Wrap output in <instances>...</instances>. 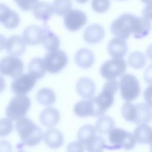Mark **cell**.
Returning a JSON list of instances; mask_svg holds the SVG:
<instances>
[{
  "label": "cell",
  "mask_w": 152,
  "mask_h": 152,
  "mask_svg": "<svg viewBox=\"0 0 152 152\" xmlns=\"http://www.w3.org/2000/svg\"><path fill=\"white\" fill-rule=\"evenodd\" d=\"M15 128L23 144L27 146H35L43 138L42 129L29 118L24 117L18 120L15 124Z\"/></svg>",
  "instance_id": "6da1fadb"
},
{
  "label": "cell",
  "mask_w": 152,
  "mask_h": 152,
  "mask_svg": "<svg viewBox=\"0 0 152 152\" xmlns=\"http://www.w3.org/2000/svg\"><path fill=\"white\" fill-rule=\"evenodd\" d=\"M37 79L29 73L22 74L14 79L11 89L16 95H26L34 87Z\"/></svg>",
  "instance_id": "8fae6325"
},
{
  "label": "cell",
  "mask_w": 152,
  "mask_h": 152,
  "mask_svg": "<svg viewBox=\"0 0 152 152\" xmlns=\"http://www.w3.org/2000/svg\"><path fill=\"white\" fill-rule=\"evenodd\" d=\"M23 11H30L39 2V0H14Z\"/></svg>",
  "instance_id": "8d00e7d4"
},
{
  "label": "cell",
  "mask_w": 152,
  "mask_h": 152,
  "mask_svg": "<svg viewBox=\"0 0 152 152\" xmlns=\"http://www.w3.org/2000/svg\"><path fill=\"white\" fill-rule=\"evenodd\" d=\"M142 15L144 18L152 20V4L147 5L142 10Z\"/></svg>",
  "instance_id": "b9f144b4"
},
{
  "label": "cell",
  "mask_w": 152,
  "mask_h": 152,
  "mask_svg": "<svg viewBox=\"0 0 152 152\" xmlns=\"http://www.w3.org/2000/svg\"><path fill=\"white\" fill-rule=\"evenodd\" d=\"M14 125L11 119L8 118L0 119V137L8 135L12 131Z\"/></svg>",
  "instance_id": "e575fe53"
},
{
  "label": "cell",
  "mask_w": 152,
  "mask_h": 152,
  "mask_svg": "<svg viewBox=\"0 0 152 152\" xmlns=\"http://www.w3.org/2000/svg\"><path fill=\"white\" fill-rule=\"evenodd\" d=\"M137 142L149 144L152 137V128L147 124L139 125L134 131Z\"/></svg>",
  "instance_id": "484cf974"
},
{
  "label": "cell",
  "mask_w": 152,
  "mask_h": 152,
  "mask_svg": "<svg viewBox=\"0 0 152 152\" xmlns=\"http://www.w3.org/2000/svg\"><path fill=\"white\" fill-rule=\"evenodd\" d=\"M11 143L7 140L0 141V152H12Z\"/></svg>",
  "instance_id": "60d3db41"
},
{
  "label": "cell",
  "mask_w": 152,
  "mask_h": 152,
  "mask_svg": "<svg viewBox=\"0 0 152 152\" xmlns=\"http://www.w3.org/2000/svg\"><path fill=\"white\" fill-rule=\"evenodd\" d=\"M17 152H26V151H24V150H19L18 151H17Z\"/></svg>",
  "instance_id": "681fc988"
},
{
  "label": "cell",
  "mask_w": 152,
  "mask_h": 152,
  "mask_svg": "<svg viewBox=\"0 0 152 152\" xmlns=\"http://www.w3.org/2000/svg\"><path fill=\"white\" fill-rule=\"evenodd\" d=\"M104 30L99 24H93L88 26L83 33V38L88 44H96L100 42L104 36Z\"/></svg>",
  "instance_id": "9a60e30c"
},
{
  "label": "cell",
  "mask_w": 152,
  "mask_h": 152,
  "mask_svg": "<svg viewBox=\"0 0 152 152\" xmlns=\"http://www.w3.org/2000/svg\"><path fill=\"white\" fill-rule=\"evenodd\" d=\"M54 12L59 16L64 15L71 10V0H54L52 4Z\"/></svg>",
  "instance_id": "d6a6232c"
},
{
  "label": "cell",
  "mask_w": 152,
  "mask_h": 152,
  "mask_svg": "<svg viewBox=\"0 0 152 152\" xmlns=\"http://www.w3.org/2000/svg\"><path fill=\"white\" fill-rule=\"evenodd\" d=\"M5 86H6L5 81L4 78L1 75H0V93L4 91V90L5 88Z\"/></svg>",
  "instance_id": "ee69618b"
},
{
  "label": "cell",
  "mask_w": 152,
  "mask_h": 152,
  "mask_svg": "<svg viewBox=\"0 0 152 152\" xmlns=\"http://www.w3.org/2000/svg\"><path fill=\"white\" fill-rule=\"evenodd\" d=\"M142 2L145 3L147 5L152 4V0H141Z\"/></svg>",
  "instance_id": "bcb514c9"
},
{
  "label": "cell",
  "mask_w": 152,
  "mask_h": 152,
  "mask_svg": "<svg viewBox=\"0 0 152 152\" xmlns=\"http://www.w3.org/2000/svg\"><path fill=\"white\" fill-rule=\"evenodd\" d=\"M128 50L126 41L120 38L112 39L107 45L108 52L113 58H122L126 55Z\"/></svg>",
  "instance_id": "e0dca14e"
},
{
  "label": "cell",
  "mask_w": 152,
  "mask_h": 152,
  "mask_svg": "<svg viewBox=\"0 0 152 152\" xmlns=\"http://www.w3.org/2000/svg\"><path fill=\"white\" fill-rule=\"evenodd\" d=\"M27 69L28 73L37 80L43 78L47 71L44 59L39 57H36L31 59L28 64Z\"/></svg>",
  "instance_id": "d4e9b609"
},
{
  "label": "cell",
  "mask_w": 152,
  "mask_h": 152,
  "mask_svg": "<svg viewBox=\"0 0 152 152\" xmlns=\"http://www.w3.org/2000/svg\"><path fill=\"white\" fill-rule=\"evenodd\" d=\"M148 144L150 145V147H152V137H151V140H150V142H149V144Z\"/></svg>",
  "instance_id": "c3c4849f"
},
{
  "label": "cell",
  "mask_w": 152,
  "mask_h": 152,
  "mask_svg": "<svg viewBox=\"0 0 152 152\" xmlns=\"http://www.w3.org/2000/svg\"><path fill=\"white\" fill-rule=\"evenodd\" d=\"M95 128L99 134H106L115 128V122L112 118L102 115L97 120Z\"/></svg>",
  "instance_id": "f1b7e54d"
},
{
  "label": "cell",
  "mask_w": 152,
  "mask_h": 152,
  "mask_svg": "<svg viewBox=\"0 0 152 152\" xmlns=\"http://www.w3.org/2000/svg\"><path fill=\"white\" fill-rule=\"evenodd\" d=\"M143 96L146 103L152 107V84L146 88Z\"/></svg>",
  "instance_id": "f35d334b"
},
{
  "label": "cell",
  "mask_w": 152,
  "mask_h": 152,
  "mask_svg": "<svg viewBox=\"0 0 152 152\" xmlns=\"http://www.w3.org/2000/svg\"><path fill=\"white\" fill-rule=\"evenodd\" d=\"M119 1H123V0H119Z\"/></svg>",
  "instance_id": "816d5d0a"
},
{
  "label": "cell",
  "mask_w": 152,
  "mask_h": 152,
  "mask_svg": "<svg viewBox=\"0 0 152 152\" xmlns=\"http://www.w3.org/2000/svg\"><path fill=\"white\" fill-rule=\"evenodd\" d=\"M43 59L46 70L50 74L59 72L68 64L67 55L62 50L49 52Z\"/></svg>",
  "instance_id": "ba28073f"
},
{
  "label": "cell",
  "mask_w": 152,
  "mask_h": 152,
  "mask_svg": "<svg viewBox=\"0 0 152 152\" xmlns=\"http://www.w3.org/2000/svg\"><path fill=\"white\" fill-rule=\"evenodd\" d=\"M34 16L37 19L47 22L54 13L53 6L45 1L39 2L33 9Z\"/></svg>",
  "instance_id": "cb8c5ba5"
},
{
  "label": "cell",
  "mask_w": 152,
  "mask_h": 152,
  "mask_svg": "<svg viewBox=\"0 0 152 152\" xmlns=\"http://www.w3.org/2000/svg\"><path fill=\"white\" fill-rule=\"evenodd\" d=\"M119 88L122 97L126 102L134 100L141 93L138 79L130 74H125L121 77L119 81Z\"/></svg>",
  "instance_id": "8992f818"
},
{
  "label": "cell",
  "mask_w": 152,
  "mask_h": 152,
  "mask_svg": "<svg viewBox=\"0 0 152 152\" xmlns=\"http://www.w3.org/2000/svg\"><path fill=\"white\" fill-rule=\"evenodd\" d=\"M74 113L80 118L95 117L96 109L92 99L81 100L74 106Z\"/></svg>",
  "instance_id": "7402d4cb"
},
{
  "label": "cell",
  "mask_w": 152,
  "mask_h": 152,
  "mask_svg": "<svg viewBox=\"0 0 152 152\" xmlns=\"http://www.w3.org/2000/svg\"><path fill=\"white\" fill-rule=\"evenodd\" d=\"M122 115L124 119L130 122H134L135 118V106L130 102H125L121 109Z\"/></svg>",
  "instance_id": "836d02e7"
},
{
  "label": "cell",
  "mask_w": 152,
  "mask_h": 152,
  "mask_svg": "<svg viewBox=\"0 0 152 152\" xmlns=\"http://www.w3.org/2000/svg\"><path fill=\"white\" fill-rule=\"evenodd\" d=\"M110 145H107L106 149L112 150L124 148L131 150L137 142L134 134L122 128H113L108 136Z\"/></svg>",
  "instance_id": "3957f363"
},
{
  "label": "cell",
  "mask_w": 152,
  "mask_h": 152,
  "mask_svg": "<svg viewBox=\"0 0 152 152\" xmlns=\"http://www.w3.org/2000/svg\"><path fill=\"white\" fill-rule=\"evenodd\" d=\"M151 147V150H150V152H152V147Z\"/></svg>",
  "instance_id": "f907efd6"
},
{
  "label": "cell",
  "mask_w": 152,
  "mask_h": 152,
  "mask_svg": "<svg viewBox=\"0 0 152 152\" xmlns=\"http://www.w3.org/2000/svg\"><path fill=\"white\" fill-rule=\"evenodd\" d=\"M151 24L149 20L144 17H135L133 23L132 34L136 39H141L147 36L150 32Z\"/></svg>",
  "instance_id": "ac0fdd59"
},
{
  "label": "cell",
  "mask_w": 152,
  "mask_h": 152,
  "mask_svg": "<svg viewBox=\"0 0 152 152\" xmlns=\"http://www.w3.org/2000/svg\"><path fill=\"white\" fill-rule=\"evenodd\" d=\"M43 139L46 145L52 149H57L61 147L64 141L62 133L56 128L48 129L43 135Z\"/></svg>",
  "instance_id": "44dd1931"
},
{
  "label": "cell",
  "mask_w": 152,
  "mask_h": 152,
  "mask_svg": "<svg viewBox=\"0 0 152 152\" xmlns=\"http://www.w3.org/2000/svg\"><path fill=\"white\" fill-rule=\"evenodd\" d=\"M5 49L10 56L18 57L24 54L26 49V43L18 35H13L7 40Z\"/></svg>",
  "instance_id": "5bb4252c"
},
{
  "label": "cell",
  "mask_w": 152,
  "mask_h": 152,
  "mask_svg": "<svg viewBox=\"0 0 152 152\" xmlns=\"http://www.w3.org/2000/svg\"><path fill=\"white\" fill-rule=\"evenodd\" d=\"M88 0H75V1L79 4H85L86 2H88Z\"/></svg>",
  "instance_id": "7dc6e473"
},
{
  "label": "cell",
  "mask_w": 152,
  "mask_h": 152,
  "mask_svg": "<svg viewBox=\"0 0 152 152\" xmlns=\"http://www.w3.org/2000/svg\"><path fill=\"white\" fill-rule=\"evenodd\" d=\"M87 21L86 14L78 9L71 10L64 17V26L70 31L79 30L86 25Z\"/></svg>",
  "instance_id": "30bf717a"
},
{
  "label": "cell",
  "mask_w": 152,
  "mask_h": 152,
  "mask_svg": "<svg viewBox=\"0 0 152 152\" xmlns=\"http://www.w3.org/2000/svg\"><path fill=\"white\" fill-rule=\"evenodd\" d=\"M119 88V82L118 81L116 80H108L104 83L100 93L91 98L96 109L95 117L103 115L112 106L114 102V95Z\"/></svg>",
  "instance_id": "7a4b0ae2"
},
{
  "label": "cell",
  "mask_w": 152,
  "mask_h": 152,
  "mask_svg": "<svg viewBox=\"0 0 152 152\" xmlns=\"http://www.w3.org/2000/svg\"><path fill=\"white\" fill-rule=\"evenodd\" d=\"M147 62L145 55L138 51H134L131 53L128 58V63L129 65L136 69L142 68Z\"/></svg>",
  "instance_id": "1f68e13d"
},
{
  "label": "cell",
  "mask_w": 152,
  "mask_h": 152,
  "mask_svg": "<svg viewBox=\"0 0 152 152\" xmlns=\"http://www.w3.org/2000/svg\"><path fill=\"white\" fill-rule=\"evenodd\" d=\"M60 113L58 109L48 107L43 109L39 116L41 124L45 127L52 128L56 125L60 120Z\"/></svg>",
  "instance_id": "d6986e66"
},
{
  "label": "cell",
  "mask_w": 152,
  "mask_h": 152,
  "mask_svg": "<svg viewBox=\"0 0 152 152\" xmlns=\"http://www.w3.org/2000/svg\"><path fill=\"white\" fill-rule=\"evenodd\" d=\"M96 135V129L91 125L87 124L81 126L77 132L78 141L85 145L91 138Z\"/></svg>",
  "instance_id": "4dcf8cb0"
},
{
  "label": "cell",
  "mask_w": 152,
  "mask_h": 152,
  "mask_svg": "<svg viewBox=\"0 0 152 152\" xmlns=\"http://www.w3.org/2000/svg\"><path fill=\"white\" fill-rule=\"evenodd\" d=\"M36 99L38 103L43 106H52L56 101L55 92L49 88H42L36 94Z\"/></svg>",
  "instance_id": "83f0119b"
},
{
  "label": "cell",
  "mask_w": 152,
  "mask_h": 152,
  "mask_svg": "<svg viewBox=\"0 0 152 152\" xmlns=\"http://www.w3.org/2000/svg\"><path fill=\"white\" fill-rule=\"evenodd\" d=\"M7 40V39L5 36L0 34V52L5 49Z\"/></svg>",
  "instance_id": "7bdbcfd3"
},
{
  "label": "cell",
  "mask_w": 152,
  "mask_h": 152,
  "mask_svg": "<svg viewBox=\"0 0 152 152\" xmlns=\"http://www.w3.org/2000/svg\"><path fill=\"white\" fill-rule=\"evenodd\" d=\"M106 145L105 140L99 135H95L84 145L87 152H103Z\"/></svg>",
  "instance_id": "f546056e"
},
{
  "label": "cell",
  "mask_w": 152,
  "mask_h": 152,
  "mask_svg": "<svg viewBox=\"0 0 152 152\" xmlns=\"http://www.w3.org/2000/svg\"><path fill=\"white\" fill-rule=\"evenodd\" d=\"M31 106V100L26 95H15L10 101L5 110L7 118L17 121L24 118Z\"/></svg>",
  "instance_id": "277c9868"
},
{
  "label": "cell",
  "mask_w": 152,
  "mask_h": 152,
  "mask_svg": "<svg viewBox=\"0 0 152 152\" xmlns=\"http://www.w3.org/2000/svg\"><path fill=\"white\" fill-rule=\"evenodd\" d=\"M135 17L132 14H124L116 18L110 25L112 34L116 38L124 40L128 39L132 34Z\"/></svg>",
  "instance_id": "5b68a950"
},
{
  "label": "cell",
  "mask_w": 152,
  "mask_h": 152,
  "mask_svg": "<svg viewBox=\"0 0 152 152\" xmlns=\"http://www.w3.org/2000/svg\"><path fill=\"white\" fill-rule=\"evenodd\" d=\"M85 146L79 141L69 143L66 147L67 152H84Z\"/></svg>",
  "instance_id": "74e56055"
},
{
  "label": "cell",
  "mask_w": 152,
  "mask_h": 152,
  "mask_svg": "<svg viewBox=\"0 0 152 152\" xmlns=\"http://www.w3.org/2000/svg\"><path fill=\"white\" fill-rule=\"evenodd\" d=\"M74 60L79 67L83 69H88L94 64V56L90 49L81 48L75 54Z\"/></svg>",
  "instance_id": "ffe728a7"
},
{
  "label": "cell",
  "mask_w": 152,
  "mask_h": 152,
  "mask_svg": "<svg viewBox=\"0 0 152 152\" xmlns=\"http://www.w3.org/2000/svg\"><path fill=\"white\" fill-rule=\"evenodd\" d=\"M91 7L93 10L97 13H104L110 8V0H92Z\"/></svg>",
  "instance_id": "d590c367"
},
{
  "label": "cell",
  "mask_w": 152,
  "mask_h": 152,
  "mask_svg": "<svg viewBox=\"0 0 152 152\" xmlns=\"http://www.w3.org/2000/svg\"><path fill=\"white\" fill-rule=\"evenodd\" d=\"M78 94L83 98L90 99L94 97L96 91V86L94 81L88 77H81L76 84Z\"/></svg>",
  "instance_id": "2e32d148"
},
{
  "label": "cell",
  "mask_w": 152,
  "mask_h": 152,
  "mask_svg": "<svg viewBox=\"0 0 152 152\" xmlns=\"http://www.w3.org/2000/svg\"><path fill=\"white\" fill-rule=\"evenodd\" d=\"M20 23V18L17 12L7 5L0 3V23L8 29H14Z\"/></svg>",
  "instance_id": "7c38bea8"
},
{
  "label": "cell",
  "mask_w": 152,
  "mask_h": 152,
  "mask_svg": "<svg viewBox=\"0 0 152 152\" xmlns=\"http://www.w3.org/2000/svg\"><path fill=\"white\" fill-rule=\"evenodd\" d=\"M126 69V63L122 58H113L104 62L100 68L101 75L107 80H116L123 75Z\"/></svg>",
  "instance_id": "52a82bcc"
},
{
  "label": "cell",
  "mask_w": 152,
  "mask_h": 152,
  "mask_svg": "<svg viewBox=\"0 0 152 152\" xmlns=\"http://www.w3.org/2000/svg\"><path fill=\"white\" fill-rule=\"evenodd\" d=\"M144 79L147 83L152 84V64H150L145 69L144 73Z\"/></svg>",
  "instance_id": "ab89813d"
},
{
  "label": "cell",
  "mask_w": 152,
  "mask_h": 152,
  "mask_svg": "<svg viewBox=\"0 0 152 152\" xmlns=\"http://www.w3.org/2000/svg\"><path fill=\"white\" fill-rule=\"evenodd\" d=\"M24 69L21 59L12 56H4L0 60V74L15 79L19 77Z\"/></svg>",
  "instance_id": "9c48e42d"
},
{
  "label": "cell",
  "mask_w": 152,
  "mask_h": 152,
  "mask_svg": "<svg viewBox=\"0 0 152 152\" xmlns=\"http://www.w3.org/2000/svg\"><path fill=\"white\" fill-rule=\"evenodd\" d=\"M42 43L48 51L52 52L58 50L60 46V40L53 31L46 27Z\"/></svg>",
  "instance_id": "4316f807"
},
{
  "label": "cell",
  "mask_w": 152,
  "mask_h": 152,
  "mask_svg": "<svg viewBox=\"0 0 152 152\" xmlns=\"http://www.w3.org/2000/svg\"><path fill=\"white\" fill-rule=\"evenodd\" d=\"M46 27H40L30 25L24 28L23 32V38L28 45H37L42 42Z\"/></svg>",
  "instance_id": "4fadbf2b"
},
{
  "label": "cell",
  "mask_w": 152,
  "mask_h": 152,
  "mask_svg": "<svg viewBox=\"0 0 152 152\" xmlns=\"http://www.w3.org/2000/svg\"><path fill=\"white\" fill-rule=\"evenodd\" d=\"M135 118L134 123L137 125L147 124L152 118V110L151 107L145 103H141L135 105Z\"/></svg>",
  "instance_id": "603a6c76"
},
{
  "label": "cell",
  "mask_w": 152,
  "mask_h": 152,
  "mask_svg": "<svg viewBox=\"0 0 152 152\" xmlns=\"http://www.w3.org/2000/svg\"><path fill=\"white\" fill-rule=\"evenodd\" d=\"M146 55L148 59L152 61V44L148 46L146 50Z\"/></svg>",
  "instance_id": "f6af8a7d"
}]
</instances>
